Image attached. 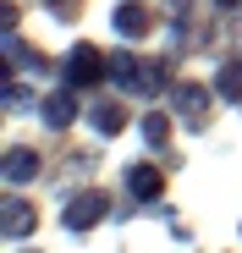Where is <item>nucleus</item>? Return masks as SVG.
Listing matches in <instances>:
<instances>
[{
	"instance_id": "nucleus-1",
	"label": "nucleus",
	"mask_w": 242,
	"mask_h": 253,
	"mask_svg": "<svg viewBox=\"0 0 242 253\" xmlns=\"http://www.w3.org/2000/svg\"><path fill=\"white\" fill-rule=\"evenodd\" d=\"M110 83L121 94H160L165 88V66L160 61H138V55H110Z\"/></svg>"
},
{
	"instance_id": "nucleus-2",
	"label": "nucleus",
	"mask_w": 242,
	"mask_h": 253,
	"mask_svg": "<svg viewBox=\"0 0 242 253\" xmlns=\"http://www.w3.org/2000/svg\"><path fill=\"white\" fill-rule=\"evenodd\" d=\"M99 77H110V61L94 44H77L66 55V88H88V83H99Z\"/></svg>"
},
{
	"instance_id": "nucleus-3",
	"label": "nucleus",
	"mask_w": 242,
	"mask_h": 253,
	"mask_svg": "<svg viewBox=\"0 0 242 253\" xmlns=\"http://www.w3.org/2000/svg\"><path fill=\"white\" fill-rule=\"evenodd\" d=\"M66 231H88V226H99L105 220V193H77L72 204H66Z\"/></svg>"
},
{
	"instance_id": "nucleus-4",
	"label": "nucleus",
	"mask_w": 242,
	"mask_h": 253,
	"mask_svg": "<svg viewBox=\"0 0 242 253\" xmlns=\"http://www.w3.org/2000/svg\"><path fill=\"white\" fill-rule=\"evenodd\" d=\"M171 105L187 126H204V110H209V88H193V83H176L171 88Z\"/></svg>"
},
{
	"instance_id": "nucleus-5",
	"label": "nucleus",
	"mask_w": 242,
	"mask_h": 253,
	"mask_svg": "<svg viewBox=\"0 0 242 253\" xmlns=\"http://www.w3.org/2000/svg\"><path fill=\"white\" fill-rule=\"evenodd\" d=\"M28 231H33V204L6 198V209H0V237H6V242H17V237H28Z\"/></svg>"
},
{
	"instance_id": "nucleus-6",
	"label": "nucleus",
	"mask_w": 242,
	"mask_h": 253,
	"mask_svg": "<svg viewBox=\"0 0 242 253\" xmlns=\"http://www.w3.org/2000/svg\"><path fill=\"white\" fill-rule=\"evenodd\" d=\"M127 193H132L138 204H154L160 193H165V182H160L154 165H132V171H127Z\"/></svg>"
},
{
	"instance_id": "nucleus-7",
	"label": "nucleus",
	"mask_w": 242,
	"mask_h": 253,
	"mask_svg": "<svg viewBox=\"0 0 242 253\" xmlns=\"http://www.w3.org/2000/svg\"><path fill=\"white\" fill-rule=\"evenodd\" d=\"M0 171H6L11 187H17V182H33V176H39V154H33V149H6V165H0Z\"/></svg>"
},
{
	"instance_id": "nucleus-8",
	"label": "nucleus",
	"mask_w": 242,
	"mask_h": 253,
	"mask_svg": "<svg viewBox=\"0 0 242 253\" xmlns=\"http://www.w3.org/2000/svg\"><path fill=\"white\" fill-rule=\"evenodd\" d=\"M116 33H121V39H143V33H149V11L138 6V0H121V11H116Z\"/></svg>"
},
{
	"instance_id": "nucleus-9",
	"label": "nucleus",
	"mask_w": 242,
	"mask_h": 253,
	"mask_svg": "<svg viewBox=\"0 0 242 253\" xmlns=\"http://www.w3.org/2000/svg\"><path fill=\"white\" fill-rule=\"evenodd\" d=\"M72 116H77V94H72V88H61V94L44 99V121H50V126H72Z\"/></svg>"
},
{
	"instance_id": "nucleus-10",
	"label": "nucleus",
	"mask_w": 242,
	"mask_h": 253,
	"mask_svg": "<svg viewBox=\"0 0 242 253\" xmlns=\"http://www.w3.org/2000/svg\"><path fill=\"white\" fill-rule=\"evenodd\" d=\"M215 94H220V99H242V61H226V66H220Z\"/></svg>"
},
{
	"instance_id": "nucleus-11",
	"label": "nucleus",
	"mask_w": 242,
	"mask_h": 253,
	"mask_svg": "<svg viewBox=\"0 0 242 253\" xmlns=\"http://www.w3.org/2000/svg\"><path fill=\"white\" fill-rule=\"evenodd\" d=\"M94 126H99L105 138H116L121 126H127V116H121V105H94Z\"/></svg>"
},
{
	"instance_id": "nucleus-12",
	"label": "nucleus",
	"mask_w": 242,
	"mask_h": 253,
	"mask_svg": "<svg viewBox=\"0 0 242 253\" xmlns=\"http://www.w3.org/2000/svg\"><path fill=\"white\" fill-rule=\"evenodd\" d=\"M143 143H165V116H143Z\"/></svg>"
},
{
	"instance_id": "nucleus-13",
	"label": "nucleus",
	"mask_w": 242,
	"mask_h": 253,
	"mask_svg": "<svg viewBox=\"0 0 242 253\" xmlns=\"http://www.w3.org/2000/svg\"><path fill=\"white\" fill-rule=\"evenodd\" d=\"M0 99H6V105H33V94L17 88V83H6V94H0Z\"/></svg>"
},
{
	"instance_id": "nucleus-14",
	"label": "nucleus",
	"mask_w": 242,
	"mask_h": 253,
	"mask_svg": "<svg viewBox=\"0 0 242 253\" xmlns=\"http://www.w3.org/2000/svg\"><path fill=\"white\" fill-rule=\"evenodd\" d=\"M44 6H50V11H72V0H44Z\"/></svg>"
},
{
	"instance_id": "nucleus-15",
	"label": "nucleus",
	"mask_w": 242,
	"mask_h": 253,
	"mask_svg": "<svg viewBox=\"0 0 242 253\" xmlns=\"http://www.w3.org/2000/svg\"><path fill=\"white\" fill-rule=\"evenodd\" d=\"M220 6H242V0H220Z\"/></svg>"
}]
</instances>
